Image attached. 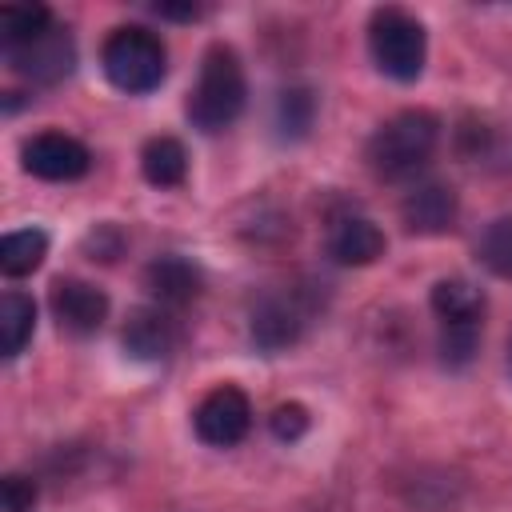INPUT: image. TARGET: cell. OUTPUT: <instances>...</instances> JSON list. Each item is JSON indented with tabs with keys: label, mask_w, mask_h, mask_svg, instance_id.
I'll use <instances>...</instances> for the list:
<instances>
[{
	"label": "cell",
	"mask_w": 512,
	"mask_h": 512,
	"mask_svg": "<svg viewBox=\"0 0 512 512\" xmlns=\"http://www.w3.org/2000/svg\"><path fill=\"white\" fill-rule=\"evenodd\" d=\"M480 260H484V268L488 272H496V276H504V280H512V216H500V220H492L488 228H484V236H480Z\"/></svg>",
	"instance_id": "ffe728a7"
},
{
	"label": "cell",
	"mask_w": 512,
	"mask_h": 512,
	"mask_svg": "<svg viewBox=\"0 0 512 512\" xmlns=\"http://www.w3.org/2000/svg\"><path fill=\"white\" fill-rule=\"evenodd\" d=\"M368 52L384 76L412 84L424 72V56H428L424 24L404 8H376L368 20Z\"/></svg>",
	"instance_id": "277c9868"
},
{
	"label": "cell",
	"mask_w": 512,
	"mask_h": 512,
	"mask_svg": "<svg viewBox=\"0 0 512 512\" xmlns=\"http://www.w3.org/2000/svg\"><path fill=\"white\" fill-rule=\"evenodd\" d=\"M48 304H52L56 324L72 336H88L108 320V296L96 284L76 280V276H60L48 292Z\"/></svg>",
	"instance_id": "9c48e42d"
},
{
	"label": "cell",
	"mask_w": 512,
	"mask_h": 512,
	"mask_svg": "<svg viewBox=\"0 0 512 512\" xmlns=\"http://www.w3.org/2000/svg\"><path fill=\"white\" fill-rule=\"evenodd\" d=\"M304 324H308V308L296 292H268L252 308L248 332L260 352H284L304 336Z\"/></svg>",
	"instance_id": "52a82bcc"
},
{
	"label": "cell",
	"mask_w": 512,
	"mask_h": 512,
	"mask_svg": "<svg viewBox=\"0 0 512 512\" xmlns=\"http://www.w3.org/2000/svg\"><path fill=\"white\" fill-rule=\"evenodd\" d=\"M36 508V484L28 476L8 472L0 480V512H32Z\"/></svg>",
	"instance_id": "603a6c76"
},
{
	"label": "cell",
	"mask_w": 512,
	"mask_h": 512,
	"mask_svg": "<svg viewBox=\"0 0 512 512\" xmlns=\"http://www.w3.org/2000/svg\"><path fill=\"white\" fill-rule=\"evenodd\" d=\"M48 28H52V12L44 4H4L0 8V44H4V52L20 48V44H32Z\"/></svg>",
	"instance_id": "ac0fdd59"
},
{
	"label": "cell",
	"mask_w": 512,
	"mask_h": 512,
	"mask_svg": "<svg viewBox=\"0 0 512 512\" xmlns=\"http://www.w3.org/2000/svg\"><path fill=\"white\" fill-rule=\"evenodd\" d=\"M152 12L164 16V20H196L200 4H152Z\"/></svg>",
	"instance_id": "cb8c5ba5"
},
{
	"label": "cell",
	"mask_w": 512,
	"mask_h": 512,
	"mask_svg": "<svg viewBox=\"0 0 512 512\" xmlns=\"http://www.w3.org/2000/svg\"><path fill=\"white\" fill-rule=\"evenodd\" d=\"M308 424H312V416H308V408H304V404H280V408L268 416L272 436H276V440H284V444L300 440V436L308 432Z\"/></svg>",
	"instance_id": "7402d4cb"
},
{
	"label": "cell",
	"mask_w": 512,
	"mask_h": 512,
	"mask_svg": "<svg viewBox=\"0 0 512 512\" xmlns=\"http://www.w3.org/2000/svg\"><path fill=\"white\" fill-rule=\"evenodd\" d=\"M20 160H24V172H32L36 180H52V184L80 180L92 164L88 148L68 132H36L32 140H24Z\"/></svg>",
	"instance_id": "8992f818"
},
{
	"label": "cell",
	"mask_w": 512,
	"mask_h": 512,
	"mask_svg": "<svg viewBox=\"0 0 512 512\" xmlns=\"http://www.w3.org/2000/svg\"><path fill=\"white\" fill-rule=\"evenodd\" d=\"M32 332H36V300L28 292L8 288L0 296V348H4V360H16L24 352V344L32 340Z\"/></svg>",
	"instance_id": "2e32d148"
},
{
	"label": "cell",
	"mask_w": 512,
	"mask_h": 512,
	"mask_svg": "<svg viewBox=\"0 0 512 512\" xmlns=\"http://www.w3.org/2000/svg\"><path fill=\"white\" fill-rule=\"evenodd\" d=\"M456 212H460L456 188L452 184H440V180L416 184L400 200V224L412 236H440V232H448L456 224Z\"/></svg>",
	"instance_id": "30bf717a"
},
{
	"label": "cell",
	"mask_w": 512,
	"mask_h": 512,
	"mask_svg": "<svg viewBox=\"0 0 512 512\" xmlns=\"http://www.w3.org/2000/svg\"><path fill=\"white\" fill-rule=\"evenodd\" d=\"M384 248H388V240H384V232L368 216L348 212V216H336L328 224V256L336 264L364 268V264H376L384 256Z\"/></svg>",
	"instance_id": "4fadbf2b"
},
{
	"label": "cell",
	"mask_w": 512,
	"mask_h": 512,
	"mask_svg": "<svg viewBox=\"0 0 512 512\" xmlns=\"http://www.w3.org/2000/svg\"><path fill=\"white\" fill-rule=\"evenodd\" d=\"M48 256V232L44 228H20V232H8L0 240V272L4 276H28L44 264Z\"/></svg>",
	"instance_id": "e0dca14e"
},
{
	"label": "cell",
	"mask_w": 512,
	"mask_h": 512,
	"mask_svg": "<svg viewBox=\"0 0 512 512\" xmlns=\"http://www.w3.org/2000/svg\"><path fill=\"white\" fill-rule=\"evenodd\" d=\"M4 60H8L20 76H28L32 84H56V80H64V76L72 72V64H76V44H72L68 28H56V24H52V28H48L44 36H36L32 44L8 48Z\"/></svg>",
	"instance_id": "ba28073f"
},
{
	"label": "cell",
	"mask_w": 512,
	"mask_h": 512,
	"mask_svg": "<svg viewBox=\"0 0 512 512\" xmlns=\"http://www.w3.org/2000/svg\"><path fill=\"white\" fill-rule=\"evenodd\" d=\"M248 100V80H244V64L236 56V48L228 44H208V52L200 56V76L188 92V120L200 132H224L236 124V116L244 112Z\"/></svg>",
	"instance_id": "6da1fadb"
},
{
	"label": "cell",
	"mask_w": 512,
	"mask_h": 512,
	"mask_svg": "<svg viewBox=\"0 0 512 512\" xmlns=\"http://www.w3.org/2000/svg\"><path fill=\"white\" fill-rule=\"evenodd\" d=\"M432 312L440 316V324H480L488 300L484 292L464 280V276H448V280H436L432 284V296H428Z\"/></svg>",
	"instance_id": "5bb4252c"
},
{
	"label": "cell",
	"mask_w": 512,
	"mask_h": 512,
	"mask_svg": "<svg viewBox=\"0 0 512 512\" xmlns=\"http://www.w3.org/2000/svg\"><path fill=\"white\" fill-rule=\"evenodd\" d=\"M480 348V324H440V360L464 368Z\"/></svg>",
	"instance_id": "44dd1931"
},
{
	"label": "cell",
	"mask_w": 512,
	"mask_h": 512,
	"mask_svg": "<svg viewBox=\"0 0 512 512\" xmlns=\"http://www.w3.org/2000/svg\"><path fill=\"white\" fill-rule=\"evenodd\" d=\"M100 64H104V76L112 88H120L128 96H144V92L160 88V80L168 72V48L156 32H148L140 24H124L104 40Z\"/></svg>",
	"instance_id": "3957f363"
},
{
	"label": "cell",
	"mask_w": 512,
	"mask_h": 512,
	"mask_svg": "<svg viewBox=\"0 0 512 512\" xmlns=\"http://www.w3.org/2000/svg\"><path fill=\"white\" fill-rule=\"evenodd\" d=\"M192 428L208 448H232L252 428V404L236 384H220L196 404Z\"/></svg>",
	"instance_id": "5b68a950"
},
{
	"label": "cell",
	"mask_w": 512,
	"mask_h": 512,
	"mask_svg": "<svg viewBox=\"0 0 512 512\" xmlns=\"http://www.w3.org/2000/svg\"><path fill=\"white\" fill-rule=\"evenodd\" d=\"M120 340L132 360H148V364L168 360V352L176 348V320L160 304H140L128 312Z\"/></svg>",
	"instance_id": "8fae6325"
},
{
	"label": "cell",
	"mask_w": 512,
	"mask_h": 512,
	"mask_svg": "<svg viewBox=\"0 0 512 512\" xmlns=\"http://www.w3.org/2000/svg\"><path fill=\"white\" fill-rule=\"evenodd\" d=\"M436 144H440V120L424 108H408L372 132L364 160L380 180H408L432 160Z\"/></svg>",
	"instance_id": "7a4b0ae2"
},
{
	"label": "cell",
	"mask_w": 512,
	"mask_h": 512,
	"mask_svg": "<svg viewBox=\"0 0 512 512\" xmlns=\"http://www.w3.org/2000/svg\"><path fill=\"white\" fill-rule=\"evenodd\" d=\"M140 172L156 188H176L188 176V152L176 136H152L140 148Z\"/></svg>",
	"instance_id": "9a60e30c"
},
{
	"label": "cell",
	"mask_w": 512,
	"mask_h": 512,
	"mask_svg": "<svg viewBox=\"0 0 512 512\" xmlns=\"http://www.w3.org/2000/svg\"><path fill=\"white\" fill-rule=\"evenodd\" d=\"M316 120V96L308 88H284L276 100V128L288 140H300Z\"/></svg>",
	"instance_id": "d6986e66"
},
{
	"label": "cell",
	"mask_w": 512,
	"mask_h": 512,
	"mask_svg": "<svg viewBox=\"0 0 512 512\" xmlns=\"http://www.w3.org/2000/svg\"><path fill=\"white\" fill-rule=\"evenodd\" d=\"M144 288H148L152 304H160V308H184V304H192L200 296L204 272L188 256L168 252V256H156L144 268Z\"/></svg>",
	"instance_id": "7c38bea8"
}]
</instances>
